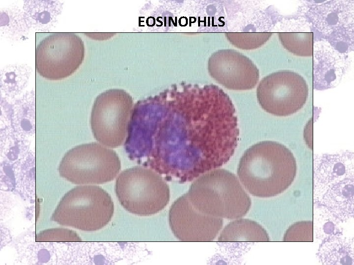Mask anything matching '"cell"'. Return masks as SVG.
<instances>
[{
  "mask_svg": "<svg viewBox=\"0 0 354 265\" xmlns=\"http://www.w3.org/2000/svg\"><path fill=\"white\" fill-rule=\"evenodd\" d=\"M237 125L232 101L218 86L173 85L137 104L124 148L130 159L165 180L189 182L229 160Z\"/></svg>",
  "mask_w": 354,
  "mask_h": 265,
  "instance_id": "obj_1",
  "label": "cell"
},
{
  "mask_svg": "<svg viewBox=\"0 0 354 265\" xmlns=\"http://www.w3.org/2000/svg\"><path fill=\"white\" fill-rule=\"evenodd\" d=\"M297 171L292 151L278 142H259L247 149L239 161L237 175L245 188L259 197L277 196L294 181Z\"/></svg>",
  "mask_w": 354,
  "mask_h": 265,
  "instance_id": "obj_2",
  "label": "cell"
},
{
  "mask_svg": "<svg viewBox=\"0 0 354 265\" xmlns=\"http://www.w3.org/2000/svg\"><path fill=\"white\" fill-rule=\"evenodd\" d=\"M192 205L207 215L230 219L244 216L252 204L250 197L233 173L215 169L203 174L186 193Z\"/></svg>",
  "mask_w": 354,
  "mask_h": 265,
  "instance_id": "obj_3",
  "label": "cell"
},
{
  "mask_svg": "<svg viewBox=\"0 0 354 265\" xmlns=\"http://www.w3.org/2000/svg\"><path fill=\"white\" fill-rule=\"evenodd\" d=\"M114 205L110 195L96 186H80L62 197L52 214L57 223L84 231L102 229L110 221Z\"/></svg>",
  "mask_w": 354,
  "mask_h": 265,
  "instance_id": "obj_4",
  "label": "cell"
},
{
  "mask_svg": "<svg viewBox=\"0 0 354 265\" xmlns=\"http://www.w3.org/2000/svg\"><path fill=\"white\" fill-rule=\"evenodd\" d=\"M115 189L122 206L129 212L140 216L159 212L170 200L169 187L165 180L143 166L122 171L116 179Z\"/></svg>",
  "mask_w": 354,
  "mask_h": 265,
  "instance_id": "obj_5",
  "label": "cell"
},
{
  "mask_svg": "<svg viewBox=\"0 0 354 265\" xmlns=\"http://www.w3.org/2000/svg\"><path fill=\"white\" fill-rule=\"evenodd\" d=\"M120 168V159L115 151L91 142L68 150L58 171L61 177L74 184H101L113 180Z\"/></svg>",
  "mask_w": 354,
  "mask_h": 265,
  "instance_id": "obj_6",
  "label": "cell"
},
{
  "mask_svg": "<svg viewBox=\"0 0 354 265\" xmlns=\"http://www.w3.org/2000/svg\"><path fill=\"white\" fill-rule=\"evenodd\" d=\"M132 106L131 97L122 89H111L100 94L94 102L90 118L96 140L110 148L121 145L127 137Z\"/></svg>",
  "mask_w": 354,
  "mask_h": 265,
  "instance_id": "obj_7",
  "label": "cell"
},
{
  "mask_svg": "<svg viewBox=\"0 0 354 265\" xmlns=\"http://www.w3.org/2000/svg\"><path fill=\"white\" fill-rule=\"evenodd\" d=\"M85 47L74 33L55 32L44 37L36 49L37 72L50 80H59L72 75L83 63Z\"/></svg>",
  "mask_w": 354,
  "mask_h": 265,
  "instance_id": "obj_8",
  "label": "cell"
},
{
  "mask_svg": "<svg viewBox=\"0 0 354 265\" xmlns=\"http://www.w3.org/2000/svg\"><path fill=\"white\" fill-rule=\"evenodd\" d=\"M256 93L258 102L264 110L274 116L286 117L304 106L309 89L302 76L293 71L283 70L263 78Z\"/></svg>",
  "mask_w": 354,
  "mask_h": 265,
  "instance_id": "obj_9",
  "label": "cell"
},
{
  "mask_svg": "<svg viewBox=\"0 0 354 265\" xmlns=\"http://www.w3.org/2000/svg\"><path fill=\"white\" fill-rule=\"evenodd\" d=\"M169 221L174 236L187 242L211 241L223 226V219L205 214L190 203L186 193L172 205Z\"/></svg>",
  "mask_w": 354,
  "mask_h": 265,
  "instance_id": "obj_10",
  "label": "cell"
},
{
  "mask_svg": "<svg viewBox=\"0 0 354 265\" xmlns=\"http://www.w3.org/2000/svg\"><path fill=\"white\" fill-rule=\"evenodd\" d=\"M209 75L218 83L230 90L253 89L259 79V71L249 57L233 49L213 53L207 62Z\"/></svg>",
  "mask_w": 354,
  "mask_h": 265,
  "instance_id": "obj_11",
  "label": "cell"
},
{
  "mask_svg": "<svg viewBox=\"0 0 354 265\" xmlns=\"http://www.w3.org/2000/svg\"><path fill=\"white\" fill-rule=\"evenodd\" d=\"M353 154L325 155L321 157L315 168V184L323 189H327L324 195L335 196V204L339 203L340 209L346 207L351 211L353 205L354 170ZM327 196V197H328ZM327 199V198H326Z\"/></svg>",
  "mask_w": 354,
  "mask_h": 265,
  "instance_id": "obj_12",
  "label": "cell"
},
{
  "mask_svg": "<svg viewBox=\"0 0 354 265\" xmlns=\"http://www.w3.org/2000/svg\"><path fill=\"white\" fill-rule=\"evenodd\" d=\"M218 240L221 242H267L269 238L266 230L258 223L241 219L227 225Z\"/></svg>",
  "mask_w": 354,
  "mask_h": 265,
  "instance_id": "obj_13",
  "label": "cell"
},
{
  "mask_svg": "<svg viewBox=\"0 0 354 265\" xmlns=\"http://www.w3.org/2000/svg\"><path fill=\"white\" fill-rule=\"evenodd\" d=\"M279 39L290 53L300 56H311L313 53V32H279Z\"/></svg>",
  "mask_w": 354,
  "mask_h": 265,
  "instance_id": "obj_14",
  "label": "cell"
},
{
  "mask_svg": "<svg viewBox=\"0 0 354 265\" xmlns=\"http://www.w3.org/2000/svg\"><path fill=\"white\" fill-rule=\"evenodd\" d=\"M271 32L225 33L227 40L236 47L243 50L259 48L265 44L272 36Z\"/></svg>",
  "mask_w": 354,
  "mask_h": 265,
  "instance_id": "obj_15",
  "label": "cell"
},
{
  "mask_svg": "<svg viewBox=\"0 0 354 265\" xmlns=\"http://www.w3.org/2000/svg\"><path fill=\"white\" fill-rule=\"evenodd\" d=\"M283 240L288 242H312L313 222L301 221L294 223L286 231Z\"/></svg>",
  "mask_w": 354,
  "mask_h": 265,
  "instance_id": "obj_16",
  "label": "cell"
},
{
  "mask_svg": "<svg viewBox=\"0 0 354 265\" xmlns=\"http://www.w3.org/2000/svg\"><path fill=\"white\" fill-rule=\"evenodd\" d=\"M36 241L38 242H75L81 241L77 234L71 230L55 228L46 230L37 234Z\"/></svg>",
  "mask_w": 354,
  "mask_h": 265,
  "instance_id": "obj_17",
  "label": "cell"
}]
</instances>
